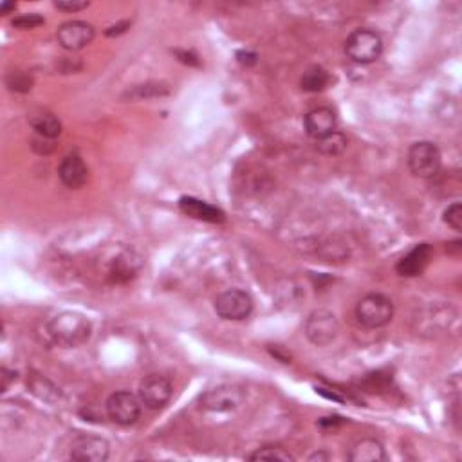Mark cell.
<instances>
[{"mask_svg": "<svg viewBox=\"0 0 462 462\" xmlns=\"http://www.w3.org/2000/svg\"><path fill=\"white\" fill-rule=\"evenodd\" d=\"M303 125H306L307 136H311L313 139H321L325 136H328L331 132H334L338 126L336 112L328 107H318L313 109L306 114L303 118Z\"/></svg>", "mask_w": 462, "mask_h": 462, "instance_id": "12", "label": "cell"}, {"mask_svg": "<svg viewBox=\"0 0 462 462\" xmlns=\"http://www.w3.org/2000/svg\"><path fill=\"white\" fill-rule=\"evenodd\" d=\"M31 146H33V150H35V152L44 154V156H49V154H53L54 150H56L54 139L44 138V136H39V134L33 138V145Z\"/></svg>", "mask_w": 462, "mask_h": 462, "instance_id": "29", "label": "cell"}, {"mask_svg": "<svg viewBox=\"0 0 462 462\" xmlns=\"http://www.w3.org/2000/svg\"><path fill=\"white\" fill-rule=\"evenodd\" d=\"M141 399L134 396L129 390H119L114 392L111 398L107 399V416L112 423L119 424V426H130L141 416Z\"/></svg>", "mask_w": 462, "mask_h": 462, "instance_id": "6", "label": "cell"}, {"mask_svg": "<svg viewBox=\"0 0 462 462\" xmlns=\"http://www.w3.org/2000/svg\"><path fill=\"white\" fill-rule=\"evenodd\" d=\"M316 253L321 258L327 260V262H343L351 255V249H348V246L341 238L333 237L320 242V246L316 248Z\"/></svg>", "mask_w": 462, "mask_h": 462, "instance_id": "19", "label": "cell"}, {"mask_svg": "<svg viewBox=\"0 0 462 462\" xmlns=\"http://www.w3.org/2000/svg\"><path fill=\"white\" fill-rule=\"evenodd\" d=\"M169 92V87L163 84H145L134 85L132 89H129L125 98H130V100H149V98H156V96H166Z\"/></svg>", "mask_w": 462, "mask_h": 462, "instance_id": "23", "label": "cell"}, {"mask_svg": "<svg viewBox=\"0 0 462 462\" xmlns=\"http://www.w3.org/2000/svg\"><path fill=\"white\" fill-rule=\"evenodd\" d=\"M15 2H4V4L0 6V15H8L9 11H15Z\"/></svg>", "mask_w": 462, "mask_h": 462, "instance_id": "35", "label": "cell"}, {"mask_svg": "<svg viewBox=\"0 0 462 462\" xmlns=\"http://www.w3.org/2000/svg\"><path fill=\"white\" fill-rule=\"evenodd\" d=\"M6 85L15 92H29L31 87H33V76H29L27 73L15 71V73L8 74V78H6Z\"/></svg>", "mask_w": 462, "mask_h": 462, "instance_id": "25", "label": "cell"}, {"mask_svg": "<svg viewBox=\"0 0 462 462\" xmlns=\"http://www.w3.org/2000/svg\"><path fill=\"white\" fill-rule=\"evenodd\" d=\"M356 320L365 328H381L393 318V303L388 296L371 293L363 296L356 306Z\"/></svg>", "mask_w": 462, "mask_h": 462, "instance_id": "2", "label": "cell"}, {"mask_svg": "<svg viewBox=\"0 0 462 462\" xmlns=\"http://www.w3.org/2000/svg\"><path fill=\"white\" fill-rule=\"evenodd\" d=\"M246 392L237 385H221L201 396V408L206 412H231L244 403Z\"/></svg>", "mask_w": 462, "mask_h": 462, "instance_id": "7", "label": "cell"}, {"mask_svg": "<svg viewBox=\"0 0 462 462\" xmlns=\"http://www.w3.org/2000/svg\"><path fill=\"white\" fill-rule=\"evenodd\" d=\"M39 26H44V16L36 15V13L20 15L13 20V27H19V29H35Z\"/></svg>", "mask_w": 462, "mask_h": 462, "instance_id": "27", "label": "cell"}, {"mask_svg": "<svg viewBox=\"0 0 462 462\" xmlns=\"http://www.w3.org/2000/svg\"><path fill=\"white\" fill-rule=\"evenodd\" d=\"M54 8L65 13H78L87 9L89 2L87 0H56V2H54Z\"/></svg>", "mask_w": 462, "mask_h": 462, "instance_id": "28", "label": "cell"}, {"mask_svg": "<svg viewBox=\"0 0 462 462\" xmlns=\"http://www.w3.org/2000/svg\"><path fill=\"white\" fill-rule=\"evenodd\" d=\"M328 81H331V76H328L327 71H325L323 67L314 65V67H311V69H307L306 73H303L300 85H302L303 91L307 92H320L327 87Z\"/></svg>", "mask_w": 462, "mask_h": 462, "instance_id": "22", "label": "cell"}, {"mask_svg": "<svg viewBox=\"0 0 462 462\" xmlns=\"http://www.w3.org/2000/svg\"><path fill=\"white\" fill-rule=\"evenodd\" d=\"M410 172L421 179H430L441 170V150L432 141H417L410 146L406 156Z\"/></svg>", "mask_w": 462, "mask_h": 462, "instance_id": "4", "label": "cell"}, {"mask_svg": "<svg viewBox=\"0 0 462 462\" xmlns=\"http://www.w3.org/2000/svg\"><path fill=\"white\" fill-rule=\"evenodd\" d=\"M179 208L183 214L190 215L194 219L206 222H221L224 221V214L219 208L211 206V204L204 203V201L194 199V197H183L179 201Z\"/></svg>", "mask_w": 462, "mask_h": 462, "instance_id": "16", "label": "cell"}, {"mask_svg": "<svg viewBox=\"0 0 462 462\" xmlns=\"http://www.w3.org/2000/svg\"><path fill=\"white\" fill-rule=\"evenodd\" d=\"M430 258H432V246L419 244L408 255H405L399 260L398 266H396V271L401 276H417L424 271Z\"/></svg>", "mask_w": 462, "mask_h": 462, "instance_id": "14", "label": "cell"}, {"mask_svg": "<svg viewBox=\"0 0 462 462\" xmlns=\"http://www.w3.org/2000/svg\"><path fill=\"white\" fill-rule=\"evenodd\" d=\"M215 313L228 321H241L253 313V298L246 291L228 289L215 300Z\"/></svg>", "mask_w": 462, "mask_h": 462, "instance_id": "8", "label": "cell"}, {"mask_svg": "<svg viewBox=\"0 0 462 462\" xmlns=\"http://www.w3.org/2000/svg\"><path fill=\"white\" fill-rule=\"evenodd\" d=\"M318 393H321V396H325L327 399H334V401H343V398H340V396H336L334 392H325V388H316Z\"/></svg>", "mask_w": 462, "mask_h": 462, "instance_id": "34", "label": "cell"}, {"mask_svg": "<svg viewBox=\"0 0 462 462\" xmlns=\"http://www.w3.org/2000/svg\"><path fill=\"white\" fill-rule=\"evenodd\" d=\"M92 325L87 316L76 311H61L47 321V336L51 343L65 348H76L87 343Z\"/></svg>", "mask_w": 462, "mask_h": 462, "instance_id": "1", "label": "cell"}, {"mask_svg": "<svg viewBox=\"0 0 462 462\" xmlns=\"http://www.w3.org/2000/svg\"><path fill=\"white\" fill-rule=\"evenodd\" d=\"M130 26V22H121L118 24V26H112L107 29V36H114V35H119V33H125L126 27Z\"/></svg>", "mask_w": 462, "mask_h": 462, "instance_id": "31", "label": "cell"}, {"mask_svg": "<svg viewBox=\"0 0 462 462\" xmlns=\"http://www.w3.org/2000/svg\"><path fill=\"white\" fill-rule=\"evenodd\" d=\"M141 256L136 253H121L118 258H114L111 268V276L116 282H126L132 276H136V273L141 269Z\"/></svg>", "mask_w": 462, "mask_h": 462, "instance_id": "17", "label": "cell"}, {"mask_svg": "<svg viewBox=\"0 0 462 462\" xmlns=\"http://www.w3.org/2000/svg\"><path fill=\"white\" fill-rule=\"evenodd\" d=\"M249 461L253 462H258V461H275V462H293L294 457L289 453V451H286L283 448H278V446H263V448H258V450L255 451V453L249 455Z\"/></svg>", "mask_w": 462, "mask_h": 462, "instance_id": "24", "label": "cell"}, {"mask_svg": "<svg viewBox=\"0 0 462 462\" xmlns=\"http://www.w3.org/2000/svg\"><path fill=\"white\" fill-rule=\"evenodd\" d=\"M174 386L170 379L159 374H150L139 385V399L150 410H161L172 399Z\"/></svg>", "mask_w": 462, "mask_h": 462, "instance_id": "9", "label": "cell"}, {"mask_svg": "<svg viewBox=\"0 0 462 462\" xmlns=\"http://www.w3.org/2000/svg\"><path fill=\"white\" fill-rule=\"evenodd\" d=\"M320 462V461H323V462H327V461H331V455L328 453H325V451H316V453H313L309 457V462Z\"/></svg>", "mask_w": 462, "mask_h": 462, "instance_id": "33", "label": "cell"}, {"mask_svg": "<svg viewBox=\"0 0 462 462\" xmlns=\"http://www.w3.org/2000/svg\"><path fill=\"white\" fill-rule=\"evenodd\" d=\"M31 126L39 136L44 138L56 139L61 134V123L56 116L53 114H39L35 118H31Z\"/></svg>", "mask_w": 462, "mask_h": 462, "instance_id": "20", "label": "cell"}, {"mask_svg": "<svg viewBox=\"0 0 462 462\" xmlns=\"http://www.w3.org/2000/svg\"><path fill=\"white\" fill-rule=\"evenodd\" d=\"M345 53L356 64H372L381 56L383 40L372 29H356L345 40Z\"/></svg>", "mask_w": 462, "mask_h": 462, "instance_id": "3", "label": "cell"}, {"mask_svg": "<svg viewBox=\"0 0 462 462\" xmlns=\"http://www.w3.org/2000/svg\"><path fill=\"white\" fill-rule=\"evenodd\" d=\"M444 222L450 226L453 231H462V204L453 203L444 211Z\"/></svg>", "mask_w": 462, "mask_h": 462, "instance_id": "26", "label": "cell"}, {"mask_svg": "<svg viewBox=\"0 0 462 462\" xmlns=\"http://www.w3.org/2000/svg\"><path fill=\"white\" fill-rule=\"evenodd\" d=\"M347 458L351 462H383L386 458V451L378 439H361L352 444Z\"/></svg>", "mask_w": 462, "mask_h": 462, "instance_id": "15", "label": "cell"}, {"mask_svg": "<svg viewBox=\"0 0 462 462\" xmlns=\"http://www.w3.org/2000/svg\"><path fill=\"white\" fill-rule=\"evenodd\" d=\"M15 378H16L15 372H8V368H2V392H6V390H8L9 381Z\"/></svg>", "mask_w": 462, "mask_h": 462, "instance_id": "32", "label": "cell"}, {"mask_svg": "<svg viewBox=\"0 0 462 462\" xmlns=\"http://www.w3.org/2000/svg\"><path fill=\"white\" fill-rule=\"evenodd\" d=\"M347 143H348L347 136L338 132V130H334V132H331V134L325 136V138L318 139L316 150L320 154H323V156L334 157V156H340L341 152H345Z\"/></svg>", "mask_w": 462, "mask_h": 462, "instance_id": "21", "label": "cell"}, {"mask_svg": "<svg viewBox=\"0 0 462 462\" xmlns=\"http://www.w3.org/2000/svg\"><path fill=\"white\" fill-rule=\"evenodd\" d=\"M111 455L107 439L91 433H81L71 444V458L78 462H105Z\"/></svg>", "mask_w": 462, "mask_h": 462, "instance_id": "11", "label": "cell"}, {"mask_svg": "<svg viewBox=\"0 0 462 462\" xmlns=\"http://www.w3.org/2000/svg\"><path fill=\"white\" fill-rule=\"evenodd\" d=\"M58 177H60L61 184L71 190H78V188L85 186L89 181V169L78 154H71V156L64 157L58 166Z\"/></svg>", "mask_w": 462, "mask_h": 462, "instance_id": "13", "label": "cell"}, {"mask_svg": "<svg viewBox=\"0 0 462 462\" xmlns=\"http://www.w3.org/2000/svg\"><path fill=\"white\" fill-rule=\"evenodd\" d=\"M306 336L316 347H327L333 343L340 334V323L338 318L331 311L318 309L307 316L306 320Z\"/></svg>", "mask_w": 462, "mask_h": 462, "instance_id": "5", "label": "cell"}, {"mask_svg": "<svg viewBox=\"0 0 462 462\" xmlns=\"http://www.w3.org/2000/svg\"><path fill=\"white\" fill-rule=\"evenodd\" d=\"M237 60L241 61L242 65H246V67H249V65L256 64V54L248 53V51H241V53L237 54Z\"/></svg>", "mask_w": 462, "mask_h": 462, "instance_id": "30", "label": "cell"}, {"mask_svg": "<svg viewBox=\"0 0 462 462\" xmlns=\"http://www.w3.org/2000/svg\"><path fill=\"white\" fill-rule=\"evenodd\" d=\"M27 386H29V390L35 393L36 398L47 403L58 401L61 396L58 386H54L53 383H51L47 378H44L42 374H35V372L27 378Z\"/></svg>", "mask_w": 462, "mask_h": 462, "instance_id": "18", "label": "cell"}, {"mask_svg": "<svg viewBox=\"0 0 462 462\" xmlns=\"http://www.w3.org/2000/svg\"><path fill=\"white\" fill-rule=\"evenodd\" d=\"M94 27L84 20H69V22L61 24L56 31V40L60 47L65 51L76 53V51L85 49L89 44L94 40Z\"/></svg>", "mask_w": 462, "mask_h": 462, "instance_id": "10", "label": "cell"}]
</instances>
